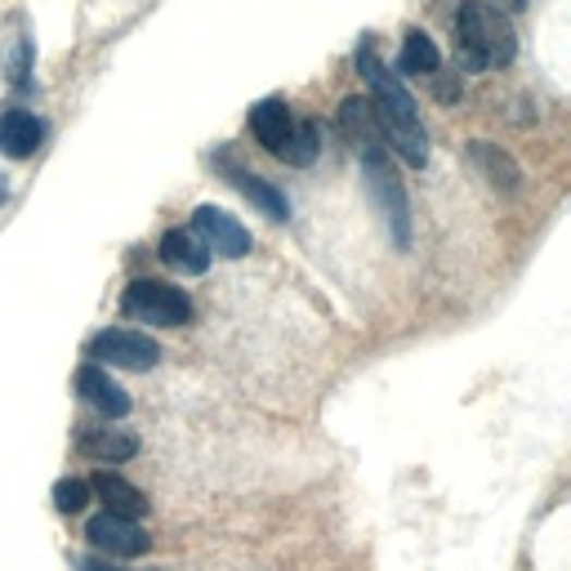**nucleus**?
Here are the masks:
<instances>
[{
	"instance_id": "obj_1",
	"label": "nucleus",
	"mask_w": 571,
	"mask_h": 571,
	"mask_svg": "<svg viewBox=\"0 0 571 571\" xmlns=\"http://www.w3.org/2000/svg\"><path fill=\"white\" fill-rule=\"evenodd\" d=\"M357 68L370 85V112H375V125H379V138L393 143V153H402L406 166H424L428 161V134L420 125V108L415 99L402 89V81L370 54V45L357 50Z\"/></svg>"
},
{
	"instance_id": "obj_2",
	"label": "nucleus",
	"mask_w": 571,
	"mask_h": 571,
	"mask_svg": "<svg viewBox=\"0 0 571 571\" xmlns=\"http://www.w3.org/2000/svg\"><path fill=\"white\" fill-rule=\"evenodd\" d=\"M455 50H460L464 72H491V68L513 63L518 36L500 10L483 5V0H464L455 10Z\"/></svg>"
},
{
	"instance_id": "obj_3",
	"label": "nucleus",
	"mask_w": 571,
	"mask_h": 571,
	"mask_svg": "<svg viewBox=\"0 0 571 571\" xmlns=\"http://www.w3.org/2000/svg\"><path fill=\"white\" fill-rule=\"evenodd\" d=\"M121 313L134 317V321H148V326H183V321H193V300H187L179 286L138 277V281L125 286Z\"/></svg>"
},
{
	"instance_id": "obj_4",
	"label": "nucleus",
	"mask_w": 571,
	"mask_h": 571,
	"mask_svg": "<svg viewBox=\"0 0 571 571\" xmlns=\"http://www.w3.org/2000/svg\"><path fill=\"white\" fill-rule=\"evenodd\" d=\"M362 174H366V193L375 197L379 215H385V223L393 232V242L406 246L411 242V215H406V193H402L393 166H389V153L385 148H366L362 153Z\"/></svg>"
},
{
	"instance_id": "obj_5",
	"label": "nucleus",
	"mask_w": 571,
	"mask_h": 571,
	"mask_svg": "<svg viewBox=\"0 0 571 571\" xmlns=\"http://www.w3.org/2000/svg\"><path fill=\"white\" fill-rule=\"evenodd\" d=\"M85 353L99 366H121V370H153L161 362V344L157 340H148L143 330H121V326L99 330Z\"/></svg>"
},
{
	"instance_id": "obj_6",
	"label": "nucleus",
	"mask_w": 571,
	"mask_h": 571,
	"mask_svg": "<svg viewBox=\"0 0 571 571\" xmlns=\"http://www.w3.org/2000/svg\"><path fill=\"white\" fill-rule=\"evenodd\" d=\"M89 545L94 549H104L112 558H138V554H148L153 549V536H143V527L134 518H117V513H99V518H89V527H85Z\"/></svg>"
},
{
	"instance_id": "obj_7",
	"label": "nucleus",
	"mask_w": 571,
	"mask_h": 571,
	"mask_svg": "<svg viewBox=\"0 0 571 571\" xmlns=\"http://www.w3.org/2000/svg\"><path fill=\"white\" fill-rule=\"evenodd\" d=\"M193 228H197V236L206 242V251H215V255H223V259H242V255H251V228H242L228 210H219V206H202L197 215H193Z\"/></svg>"
},
{
	"instance_id": "obj_8",
	"label": "nucleus",
	"mask_w": 571,
	"mask_h": 571,
	"mask_svg": "<svg viewBox=\"0 0 571 571\" xmlns=\"http://www.w3.org/2000/svg\"><path fill=\"white\" fill-rule=\"evenodd\" d=\"M76 389H81V398H85L89 406H99L108 420L130 415V393L117 385V379H112L99 362H85V366L76 370Z\"/></svg>"
},
{
	"instance_id": "obj_9",
	"label": "nucleus",
	"mask_w": 571,
	"mask_h": 571,
	"mask_svg": "<svg viewBox=\"0 0 571 571\" xmlns=\"http://www.w3.org/2000/svg\"><path fill=\"white\" fill-rule=\"evenodd\" d=\"M219 166L228 170V183L236 187V193H242L251 206H259L268 219H291V202H286V193H277L268 179H259V174H251V170H242V166H232L228 157H223Z\"/></svg>"
},
{
	"instance_id": "obj_10",
	"label": "nucleus",
	"mask_w": 571,
	"mask_h": 571,
	"mask_svg": "<svg viewBox=\"0 0 571 571\" xmlns=\"http://www.w3.org/2000/svg\"><path fill=\"white\" fill-rule=\"evenodd\" d=\"M161 264H170L174 272H183V277H202L206 268H210V251H206V242L202 236H193V232H166L161 236Z\"/></svg>"
},
{
	"instance_id": "obj_11",
	"label": "nucleus",
	"mask_w": 571,
	"mask_h": 571,
	"mask_svg": "<svg viewBox=\"0 0 571 571\" xmlns=\"http://www.w3.org/2000/svg\"><path fill=\"white\" fill-rule=\"evenodd\" d=\"M89 491L99 496L108 505V513H117V518H143V513H148V496H143L134 483H125L121 473H108V469L94 473Z\"/></svg>"
},
{
	"instance_id": "obj_12",
	"label": "nucleus",
	"mask_w": 571,
	"mask_h": 571,
	"mask_svg": "<svg viewBox=\"0 0 571 571\" xmlns=\"http://www.w3.org/2000/svg\"><path fill=\"white\" fill-rule=\"evenodd\" d=\"M40 138H45V125H40L32 112L14 108V112L0 117V153H5V157L27 161V157L40 148Z\"/></svg>"
},
{
	"instance_id": "obj_13",
	"label": "nucleus",
	"mask_w": 571,
	"mask_h": 571,
	"mask_svg": "<svg viewBox=\"0 0 571 571\" xmlns=\"http://www.w3.org/2000/svg\"><path fill=\"white\" fill-rule=\"evenodd\" d=\"M251 130H255V138L264 143V148H268L272 157H281L286 138H291V130H295L291 108H286L281 99H264V104H255V108H251Z\"/></svg>"
},
{
	"instance_id": "obj_14",
	"label": "nucleus",
	"mask_w": 571,
	"mask_h": 571,
	"mask_svg": "<svg viewBox=\"0 0 571 571\" xmlns=\"http://www.w3.org/2000/svg\"><path fill=\"white\" fill-rule=\"evenodd\" d=\"M81 451L89 460H104V464H121L138 451V438L134 434H121V428H89L81 438Z\"/></svg>"
},
{
	"instance_id": "obj_15",
	"label": "nucleus",
	"mask_w": 571,
	"mask_h": 571,
	"mask_svg": "<svg viewBox=\"0 0 571 571\" xmlns=\"http://www.w3.org/2000/svg\"><path fill=\"white\" fill-rule=\"evenodd\" d=\"M340 125L344 134L357 143V148H385V138H379V125H375V112H370V99H344L340 108Z\"/></svg>"
},
{
	"instance_id": "obj_16",
	"label": "nucleus",
	"mask_w": 571,
	"mask_h": 571,
	"mask_svg": "<svg viewBox=\"0 0 571 571\" xmlns=\"http://www.w3.org/2000/svg\"><path fill=\"white\" fill-rule=\"evenodd\" d=\"M398 68L406 76H434L442 68V54H438V45L428 40L424 32H406L402 40V54H398Z\"/></svg>"
},
{
	"instance_id": "obj_17",
	"label": "nucleus",
	"mask_w": 571,
	"mask_h": 571,
	"mask_svg": "<svg viewBox=\"0 0 571 571\" xmlns=\"http://www.w3.org/2000/svg\"><path fill=\"white\" fill-rule=\"evenodd\" d=\"M317 125L313 121H304V125H295L291 130V138H286V148H281V161H291V166H313V157H317Z\"/></svg>"
},
{
	"instance_id": "obj_18",
	"label": "nucleus",
	"mask_w": 571,
	"mask_h": 571,
	"mask_svg": "<svg viewBox=\"0 0 571 571\" xmlns=\"http://www.w3.org/2000/svg\"><path fill=\"white\" fill-rule=\"evenodd\" d=\"M473 157H478L483 166H491V183L496 187H505V193H513V187H518V166L505 153H496L491 143H473Z\"/></svg>"
},
{
	"instance_id": "obj_19",
	"label": "nucleus",
	"mask_w": 571,
	"mask_h": 571,
	"mask_svg": "<svg viewBox=\"0 0 571 571\" xmlns=\"http://www.w3.org/2000/svg\"><path fill=\"white\" fill-rule=\"evenodd\" d=\"M89 500H94V491H89L85 478H59L54 483V509L59 513H81Z\"/></svg>"
},
{
	"instance_id": "obj_20",
	"label": "nucleus",
	"mask_w": 571,
	"mask_h": 571,
	"mask_svg": "<svg viewBox=\"0 0 571 571\" xmlns=\"http://www.w3.org/2000/svg\"><path fill=\"white\" fill-rule=\"evenodd\" d=\"M85 571H112V567H104V562H85Z\"/></svg>"
},
{
	"instance_id": "obj_21",
	"label": "nucleus",
	"mask_w": 571,
	"mask_h": 571,
	"mask_svg": "<svg viewBox=\"0 0 571 571\" xmlns=\"http://www.w3.org/2000/svg\"><path fill=\"white\" fill-rule=\"evenodd\" d=\"M0 202H5V179H0Z\"/></svg>"
},
{
	"instance_id": "obj_22",
	"label": "nucleus",
	"mask_w": 571,
	"mask_h": 571,
	"mask_svg": "<svg viewBox=\"0 0 571 571\" xmlns=\"http://www.w3.org/2000/svg\"><path fill=\"white\" fill-rule=\"evenodd\" d=\"M505 5H522V0H505Z\"/></svg>"
}]
</instances>
